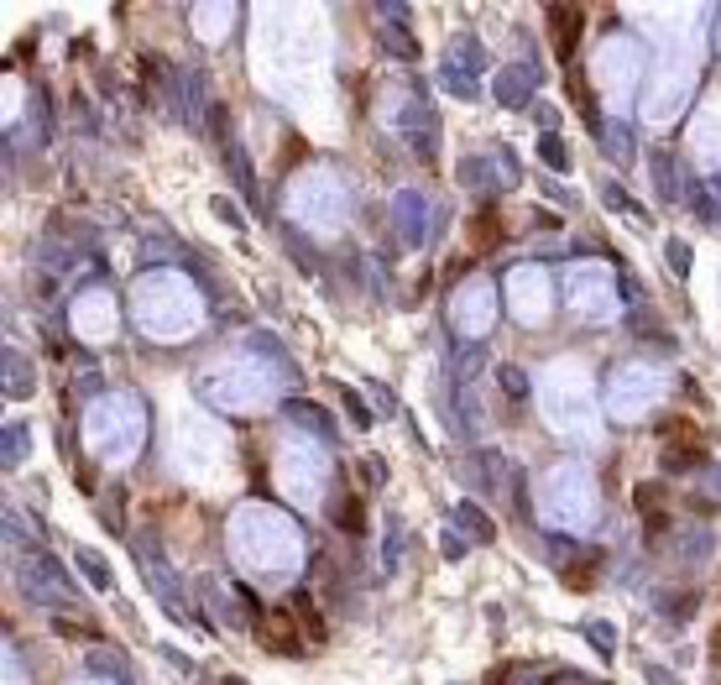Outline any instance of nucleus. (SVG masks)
<instances>
[{
	"label": "nucleus",
	"instance_id": "1",
	"mask_svg": "<svg viewBox=\"0 0 721 685\" xmlns=\"http://www.w3.org/2000/svg\"><path fill=\"white\" fill-rule=\"evenodd\" d=\"M257 638H262V649L283 654V659L304 654V633H298L293 612H257Z\"/></svg>",
	"mask_w": 721,
	"mask_h": 685
},
{
	"label": "nucleus",
	"instance_id": "2",
	"mask_svg": "<svg viewBox=\"0 0 721 685\" xmlns=\"http://www.w3.org/2000/svg\"><path fill=\"white\" fill-rule=\"evenodd\" d=\"M549 21H554V53L570 58V48L580 42V27H586V16L575 6H549Z\"/></svg>",
	"mask_w": 721,
	"mask_h": 685
},
{
	"label": "nucleus",
	"instance_id": "3",
	"mask_svg": "<svg viewBox=\"0 0 721 685\" xmlns=\"http://www.w3.org/2000/svg\"><path fill=\"white\" fill-rule=\"evenodd\" d=\"M471 231H476V246H486V251L502 246V220H497V215H476Z\"/></svg>",
	"mask_w": 721,
	"mask_h": 685
},
{
	"label": "nucleus",
	"instance_id": "4",
	"mask_svg": "<svg viewBox=\"0 0 721 685\" xmlns=\"http://www.w3.org/2000/svg\"><path fill=\"white\" fill-rule=\"evenodd\" d=\"M335 518H340V529H345V534H356V529H361V502H356L351 492H345V497L335 502Z\"/></svg>",
	"mask_w": 721,
	"mask_h": 685
},
{
	"label": "nucleus",
	"instance_id": "5",
	"mask_svg": "<svg viewBox=\"0 0 721 685\" xmlns=\"http://www.w3.org/2000/svg\"><path fill=\"white\" fill-rule=\"evenodd\" d=\"M293 607H298V618H304V633H324V623L314 618V602H309V597H298Z\"/></svg>",
	"mask_w": 721,
	"mask_h": 685
},
{
	"label": "nucleus",
	"instance_id": "6",
	"mask_svg": "<svg viewBox=\"0 0 721 685\" xmlns=\"http://www.w3.org/2000/svg\"><path fill=\"white\" fill-rule=\"evenodd\" d=\"M544 157H549V163H554V168H560V163H565V152H560V142H554V136H549V142H544Z\"/></svg>",
	"mask_w": 721,
	"mask_h": 685
},
{
	"label": "nucleus",
	"instance_id": "7",
	"mask_svg": "<svg viewBox=\"0 0 721 685\" xmlns=\"http://www.w3.org/2000/svg\"><path fill=\"white\" fill-rule=\"evenodd\" d=\"M711 649H716V659H721V628H716V638H711Z\"/></svg>",
	"mask_w": 721,
	"mask_h": 685
},
{
	"label": "nucleus",
	"instance_id": "8",
	"mask_svg": "<svg viewBox=\"0 0 721 685\" xmlns=\"http://www.w3.org/2000/svg\"><path fill=\"white\" fill-rule=\"evenodd\" d=\"M225 685H241V680H225Z\"/></svg>",
	"mask_w": 721,
	"mask_h": 685
}]
</instances>
